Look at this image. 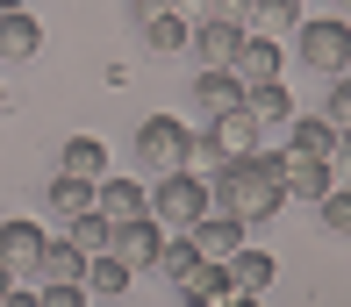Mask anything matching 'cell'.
<instances>
[{"mask_svg":"<svg viewBox=\"0 0 351 307\" xmlns=\"http://www.w3.org/2000/svg\"><path fill=\"white\" fill-rule=\"evenodd\" d=\"M208 200L222 207L230 222L258 229L287 207V186H280V150H244V157H222L208 172Z\"/></svg>","mask_w":351,"mask_h":307,"instance_id":"obj_1","label":"cell"},{"mask_svg":"<svg viewBox=\"0 0 351 307\" xmlns=\"http://www.w3.org/2000/svg\"><path fill=\"white\" fill-rule=\"evenodd\" d=\"M208 207L215 200H208V179H201V172H158V186H143V215H151L165 236L194 229Z\"/></svg>","mask_w":351,"mask_h":307,"instance_id":"obj_2","label":"cell"},{"mask_svg":"<svg viewBox=\"0 0 351 307\" xmlns=\"http://www.w3.org/2000/svg\"><path fill=\"white\" fill-rule=\"evenodd\" d=\"M294 57H301V72H315V79L351 72V22H337V14H301L294 22Z\"/></svg>","mask_w":351,"mask_h":307,"instance_id":"obj_3","label":"cell"},{"mask_svg":"<svg viewBox=\"0 0 351 307\" xmlns=\"http://www.w3.org/2000/svg\"><path fill=\"white\" fill-rule=\"evenodd\" d=\"M186 136L194 129H180L172 115H151V122H136V165L151 172H186Z\"/></svg>","mask_w":351,"mask_h":307,"instance_id":"obj_4","label":"cell"},{"mask_svg":"<svg viewBox=\"0 0 351 307\" xmlns=\"http://www.w3.org/2000/svg\"><path fill=\"white\" fill-rule=\"evenodd\" d=\"M158 243H165V229H158L151 215L115 222V229H108V257H115V265H130V271H151V265H158Z\"/></svg>","mask_w":351,"mask_h":307,"instance_id":"obj_5","label":"cell"},{"mask_svg":"<svg viewBox=\"0 0 351 307\" xmlns=\"http://www.w3.org/2000/svg\"><path fill=\"white\" fill-rule=\"evenodd\" d=\"M237 43H244V29H237V22H222V14H201V22L186 29V51H194L201 72H222V64L237 57Z\"/></svg>","mask_w":351,"mask_h":307,"instance_id":"obj_6","label":"cell"},{"mask_svg":"<svg viewBox=\"0 0 351 307\" xmlns=\"http://www.w3.org/2000/svg\"><path fill=\"white\" fill-rule=\"evenodd\" d=\"M222 72H230L237 86H265V79H280V36H251V29H244V43H237V57L222 64Z\"/></svg>","mask_w":351,"mask_h":307,"instance_id":"obj_7","label":"cell"},{"mask_svg":"<svg viewBox=\"0 0 351 307\" xmlns=\"http://www.w3.org/2000/svg\"><path fill=\"white\" fill-rule=\"evenodd\" d=\"M186 14H172L165 0H158V8H136V36H143V51H158V57H180L186 51Z\"/></svg>","mask_w":351,"mask_h":307,"instance_id":"obj_8","label":"cell"},{"mask_svg":"<svg viewBox=\"0 0 351 307\" xmlns=\"http://www.w3.org/2000/svg\"><path fill=\"white\" fill-rule=\"evenodd\" d=\"M36 257H43V222H29V215H14V222H0V271H36Z\"/></svg>","mask_w":351,"mask_h":307,"instance_id":"obj_9","label":"cell"},{"mask_svg":"<svg viewBox=\"0 0 351 307\" xmlns=\"http://www.w3.org/2000/svg\"><path fill=\"white\" fill-rule=\"evenodd\" d=\"M222 279H230V293H251V300H258L265 286L280 279V265H273V257H265V250H251V243H237L230 257H222Z\"/></svg>","mask_w":351,"mask_h":307,"instance_id":"obj_10","label":"cell"},{"mask_svg":"<svg viewBox=\"0 0 351 307\" xmlns=\"http://www.w3.org/2000/svg\"><path fill=\"white\" fill-rule=\"evenodd\" d=\"M280 186H287V200H308V207H315L337 179H330L323 157H294V150H280Z\"/></svg>","mask_w":351,"mask_h":307,"instance_id":"obj_11","label":"cell"},{"mask_svg":"<svg viewBox=\"0 0 351 307\" xmlns=\"http://www.w3.org/2000/svg\"><path fill=\"white\" fill-rule=\"evenodd\" d=\"M244 115L258 122V136H280V129L294 122V93H287L280 79H265V86H244Z\"/></svg>","mask_w":351,"mask_h":307,"instance_id":"obj_12","label":"cell"},{"mask_svg":"<svg viewBox=\"0 0 351 307\" xmlns=\"http://www.w3.org/2000/svg\"><path fill=\"white\" fill-rule=\"evenodd\" d=\"M180 236H186V243H194L201 257H208V265H222V257H230L237 243H244V222H230L222 207H208V215H201L194 229H180Z\"/></svg>","mask_w":351,"mask_h":307,"instance_id":"obj_13","label":"cell"},{"mask_svg":"<svg viewBox=\"0 0 351 307\" xmlns=\"http://www.w3.org/2000/svg\"><path fill=\"white\" fill-rule=\"evenodd\" d=\"M43 51V29L29 8H0V64H29Z\"/></svg>","mask_w":351,"mask_h":307,"instance_id":"obj_14","label":"cell"},{"mask_svg":"<svg viewBox=\"0 0 351 307\" xmlns=\"http://www.w3.org/2000/svg\"><path fill=\"white\" fill-rule=\"evenodd\" d=\"M330 143H337V122L330 115H301L294 107V122L280 129V150H294V157H330Z\"/></svg>","mask_w":351,"mask_h":307,"instance_id":"obj_15","label":"cell"},{"mask_svg":"<svg viewBox=\"0 0 351 307\" xmlns=\"http://www.w3.org/2000/svg\"><path fill=\"white\" fill-rule=\"evenodd\" d=\"M194 107H201V122H222L244 107V86L230 72H194Z\"/></svg>","mask_w":351,"mask_h":307,"instance_id":"obj_16","label":"cell"},{"mask_svg":"<svg viewBox=\"0 0 351 307\" xmlns=\"http://www.w3.org/2000/svg\"><path fill=\"white\" fill-rule=\"evenodd\" d=\"M93 215L115 229V222H136L143 215V186H130V179H93Z\"/></svg>","mask_w":351,"mask_h":307,"instance_id":"obj_17","label":"cell"},{"mask_svg":"<svg viewBox=\"0 0 351 307\" xmlns=\"http://www.w3.org/2000/svg\"><path fill=\"white\" fill-rule=\"evenodd\" d=\"M201 265H208V257H201L194 243H186V236H165V243H158V279H165V286H180V293H186V286H194V271Z\"/></svg>","mask_w":351,"mask_h":307,"instance_id":"obj_18","label":"cell"},{"mask_svg":"<svg viewBox=\"0 0 351 307\" xmlns=\"http://www.w3.org/2000/svg\"><path fill=\"white\" fill-rule=\"evenodd\" d=\"M58 172H72V179H108V143L101 136H65Z\"/></svg>","mask_w":351,"mask_h":307,"instance_id":"obj_19","label":"cell"},{"mask_svg":"<svg viewBox=\"0 0 351 307\" xmlns=\"http://www.w3.org/2000/svg\"><path fill=\"white\" fill-rule=\"evenodd\" d=\"M36 279H43V286H65V279H86V250H79L72 236H65V243H51V236H43V257H36Z\"/></svg>","mask_w":351,"mask_h":307,"instance_id":"obj_20","label":"cell"},{"mask_svg":"<svg viewBox=\"0 0 351 307\" xmlns=\"http://www.w3.org/2000/svg\"><path fill=\"white\" fill-rule=\"evenodd\" d=\"M130 279H136V271L130 265H115V257H86V279H79V286H86V300H122V293H130Z\"/></svg>","mask_w":351,"mask_h":307,"instance_id":"obj_21","label":"cell"},{"mask_svg":"<svg viewBox=\"0 0 351 307\" xmlns=\"http://www.w3.org/2000/svg\"><path fill=\"white\" fill-rule=\"evenodd\" d=\"M43 200H51V215H58V222H72V215H86V207H93V179H72V172H58V179L43 186Z\"/></svg>","mask_w":351,"mask_h":307,"instance_id":"obj_22","label":"cell"},{"mask_svg":"<svg viewBox=\"0 0 351 307\" xmlns=\"http://www.w3.org/2000/svg\"><path fill=\"white\" fill-rule=\"evenodd\" d=\"M301 0H251V36H294Z\"/></svg>","mask_w":351,"mask_h":307,"instance_id":"obj_23","label":"cell"},{"mask_svg":"<svg viewBox=\"0 0 351 307\" xmlns=\"http://www.w3.org/2000/svg\"><path fill=\"white\" fill-rule=\"evenodd\" d=\"M215 136H222V157H244V150H258V122L237 107V115H222L215 122Z\"/></svg>","mask_w":351,"mask_h":307,"instance_id":"obj_24","label":"cell"},{"mask_svg":"<svg viewBox=\"0 0 351 307\" xmlns=\"http://www.w3.org/2000/svg\"><path fill=\"white\" fill-rule=\"evenodd\" d=\"M315 215H323V229L337 236V243H351V186H330L323 200H315Z\"/></svg>","mask_w":351,"mask_h":307,"instance_id":"obj_25","label":"cell"},{"mask_svg":"<svg viewBox=\"0 0 351 307\" xmlns=\"http://www.w3.org/2000/svg\"><path fill=\"white\" fill-rule=\"evenodd\" d=\"M65 236H72V243L86 250V257H101V250H108V222L93 215V207H86V215H72V222H65Z\"/></svg>","mask_w":351,"mask_h":307,"instance_id":"obj_26","label":"cell"},{"mask_svg":"<svg viewBox=\"0 0 351 307\" xmlns=\"http://www.w3.org/2000/svg\"><path fill=\"white\" fill-rule=\"evenodd\" d=\"M330 86V101H323V115L337 122V129H351V72H337V79H323Z\"/></svg>","mask_w":351,"mask_h":307,"instance_id":"obj_27","label":"cell"},{"mask_svg":"<svg viewBox=\"0 0 351 307\" xmlns=\"http://www.w3.org/2000/svg\"><path fill=\"white\" fill-rule=\"evenodd\" d=\"M323 165H330V179H337V186H351V129H337V143H330Z\"/></svg>","mask_w":351,"mask_h":307,"instance_id":"obj_28","label":"cell"},{"mask_svg":"<svg viewBox=\"0 0 351 307\" xmlns=\"http://www.w3.org/2000/svg\"><path fill=\"white\" fill-rule=\"evenodd\" d=\"M36 300H43V307H86V286H79V279H65V286H43Z\"/></svg>","mask_w":351,"mask_h":307,"instance_id":"obj_29","label":"cell"},{"mask_svg":"<svg viewBox=\"0 0 351 307\" xmlns=\"http://www.w3.org/2000/svg\"><path fill=\"white\" fill-rule=\"evenodd\" d=\"M208 14H222V22H237V29H251V0H208Z\"/></svg>","mask_w":351,"mask_h":307,"instance_id":"obj_30","label":"cell"},{"mask_svg":"<svg viewBox=\"0 0 351 307\" xmlns=\"http://www.w3.org/2000/svg\"><path fill=\"white\" fill-rule=\"evenodd\" d=\"M172 14H186V22H201V14H208V0H165Z\"/></svg>","mask_w":351,"mask_h":307,"instance_id":"obj_31","label":"cell"},{"mask_svg":"<svg viewBox=\"0 0 351 307\" xmlns=\"http://www.w3.org/2000/svg\"><path fill=\"white\" fill-rule=\"evenodd\" d=\"M0 307H43L36 293H22V286H8V300H0Z\"/></svg>","mask_w":351,"mask_h":307,"instance_id":"obj_32","label":"cell"},{"mask_svg":"<svg viewBox=\"0 0 351 307\" xmlns=\"http://www.w3.org/2000/svg\"><path fill=\"white\" fill-rule=\"evenodd\" d=\"M186 307H222V300H230V293H180Z\"/></svg>","mask_w":351,"mask_h":307,"instance_id":"obj_33","label":"cell"},{"mask_svg":"<svg viewBox=\"0 0 351 307\" xmlns=\"http://www.w3.org/2000/svg\"><path fill=\"white\" fill-rule=\"evenodd\" d=\"M222 307H258V300H251V293H230V300H222Z\"/></svg>","mask_w":351,"mask_h":307,"instance_id":"obj_34","label":"cell"},{"mask_svg":"<svg viewBox=\"0 0 351 307\" xmlns=\"http://www.w3.org/2000/svg\"><path fill=\"white\" fill-rule=\"evenodd\" d=\"M330 8H337V22H351V0H330Z\"/></svg>","mask_w":351,"mask_h":307,"instance_id":"obj_35","label":"cell"},{"mask_svg":"<svg viewBox=\"0 0 351 307\" xmlns=\"http://www.w3.org/2000/svg\"><path fill=\"white\" fill-rule=\"evenodd\" d=\"M8 286H14V271H0V300H8Z\"/></svg>","mask_w":351,"mask_h":307,"instance_id":"obj_36","label":"cell"},{"mask_svg":"<svg viewBox=\"0 0 351 307\" xmlns=\"http://www.w3.org/2000/svg\"><path fill=\"white\" fill-rule=\"evenodd\" d=\"M0 8H29V0H0Z\"/></svg>","mask_w":351,"mask_h":307,"instance_id":"obj_37","label":"cell"},{"mask_svg":"<svg viewBox=\"0 0 351 307\" xmlns=\"http://www.w3.org/2000/svg\"><path fill=\"white\" fill-rule=\"evenodd\" d=\"M130 8H158V0H130Z\"/></svg>","mask_w":351,"mask_h":307,"instance_id":"obj_38","label":"cell"},{"mask_svg":"<svg viewBox=\"0 0 351 307\" xmlns=\"http://www.w3.org/2000/svg\"><path fill=\"white\" fill-rule=\"evenodd\" d=\"M0 107H8V93H0Z\"/></svg>","mask_w":351,"mask_h":307,"instance_id":"obj_39","label":"cell"},{"mask_svg":"<svg viewBox=\"0 0 351 307\" xmlns=\"http://www.w3.org/2000/svg\"><path fill=\"white\" fill-rule=\"evenodd\" d=\"M301 8H308V0H301Z\"/></svg>","mask_w":351,"mask_h":307,"instance_id":"obj_40","label":"cell"}]
</instances>
